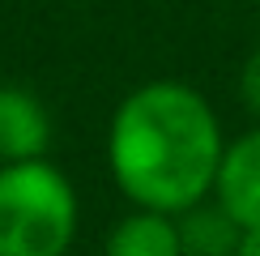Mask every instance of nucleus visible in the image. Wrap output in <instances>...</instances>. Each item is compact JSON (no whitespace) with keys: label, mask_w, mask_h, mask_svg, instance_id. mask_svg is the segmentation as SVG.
I'll list each match as a JSON object with an SVG mask.
<instances>
[{"label":"nucleus","mask_w":260,"mask_h":256,"mask_svg":"<svg viewBox=\"0 0 260 256\" xmlns=\"http://www.w3.org/2000/svg\"><path fill=\"white\" fill-rule=\"evenodd\" d=\"M222 149V120L201 90L145 81L111 115L107 167L137 209L183 213L213 197Z\"/></svg>","instance_id":"obj_1"},{"label":"nucleus","mask_w":260,"mask_h":256,"mask_svg":"<svg viewBox=\"0 0 260 256\" xmlns=\"http://www.w3.org/2000/svg\"><path fill=\"white\" fill-rule=\"evenodd\" d=\"M81 227L77 188L47 158L0 163V256H69Z\"/></svg>","instance_id":"obj_2"},{"label":"nucleus","mask_w":260,"mask_h":256,"mask_svg":"<svg viewBox=\"0 0 260 256\" xmlns=\"http://www.w3.org/2000/svg\"><path fill=\"white\" fill-rule=\"evenodd\" d=\"M213 201L239 227H260V124L226 141L213 179Z\"/></svg>","instance_id":"obj_3"},{"label":"nucleus","mask_w":260,"mask_h":256,"mask_svg":"<svg viewBox=\"0 0 260 256\" xmlns=\"http://www.w3.org/2000/svg\"><path fill=\"white\" fill-rule=\"evenodd\" d=\"M51 145V115L39 94L0 85V163L43 158Z\"/></svg>","instance_id":"obj_4"},{"label":"nucleus","mask_w":260,"mask_h":256,"mask_svg":"<svg viewBox=\"0 0 260 256\" xmlns=\"http://www.w3.org/2000/svg\"><path fill=\"white\" fill-rule=\"evenodd\" d=\"M103 256H183L179 218L162 209H133L107 231Z\"/></svg>","instance_id":"obj_5"},{"label":"nucleus","mask_w":260,"mask_h":256,"mask_svg":"<svg viewBox=\"0 0 260 256\" xmlns=\"http://www.w3.org/2000/svg\"><path fill=\"white\" fill-rule=\"evenodd\" d=\"M179 218V239L183 256H235L239 248V222L226 213L218 201H201V205L175 213Z\"/></svg>","instance_id":"obj_6"},{"label":"nucleus","mask_w":260,"mask_h":256,"mask_svg":"<svg viewBox=\"0 0 260 256\" xmlns=\"http://www.w3.org/2000/svg\"><path fill=\"white\" fill-rule=\"evenodd\" d=\"M239 99L247 107V115L260 124V47L243 60V69H239Z\"/></svg>","instance_id":"obj_7"},{"label":"nucleus","mask_w":260,"mask_h":256,"mask_svg":"<svg viewBox=\"0 0 260 256\" xmlns=\"http://www.w3.org/2000/svg\"><path fill=\"white\" fill-rule=\"evenodd\" d=\"M235 256H260V227H243L239 231V248Z\"/></svg>","instance_id":"obj_8"}]
</instances>
